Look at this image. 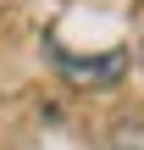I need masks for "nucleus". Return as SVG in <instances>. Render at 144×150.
<instances>
[{
  "label": "nucleus",
  "mask_w": 144,
  "mask_h": 150,
  "mask_svg": "<svg viewBox=\"0 0 144 150\" xmlns=\"http://www.w3.org/2000/svg\"><path fill=\"white\" fill-rule=\"evenodd\" d=\"M100 150H144V117H117L105 128Z\"/></svg>",
  "instance_id": "nucleus-1"
},
{
  "label": "nucleus",
  "mask_w": 144,
  "mask_h": 150,
  "mask_svg": "<svg viewBox=\"0 0 144 150\" xmlns=\"http://www.w3.org/2000/svg\"><path fill=\"white\" fill-rule=\"evenodd\" d=\"M139 72H144V39H139Z\"/></svg>",
  "instance_id": "nucleus-2"
}]
</instances>
